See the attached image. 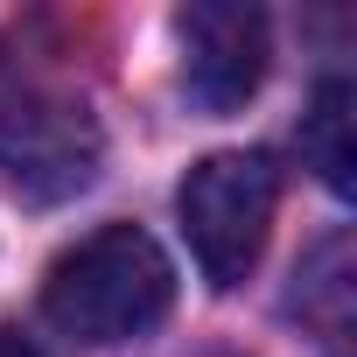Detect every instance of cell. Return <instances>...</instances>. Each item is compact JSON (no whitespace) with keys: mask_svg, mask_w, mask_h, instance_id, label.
Returning a JSON list of instances; mask_svg holds the SVG:
<instances>
[{"mask_svg":"<svg viewBox=\"0 0 357 357\" xmlns=\"http://www.w3.org/2000/svg\"><path fill=\"white\" fill-rule=\"evenodd\" d=\"M98 154L105 140H98L91 98L43 56L0 50V175L22 197L56 204L98 175Z\"/></svg>","mask_w":357,"mask_h":357,"instance_id":"obj_1","label":"cell"},{"mask_svg":"<svg viewBox=\"0 0 357 357\" xmlns=\"http://www.w3.org/2000/svg\"><path fill=\"white\" fill-rule=\"evenodd\" d=\"M168 301H175V266L140 225H105L77 238L43 280V315L77 343H126L154 329Z\"/></svg>","mask_w":357,"mask_h":357,"instance_id":"obj_2","label":"cell"},{"mask_svg":"<svg viewBox=\"0 0 357 357\" xmlns=\"http://www.w3.org/2000/svg\"><path fill=\"white\" fill-rule=\"evenodd\" d=\"M273 204H280V168L266 154H211L183 175L175 211H183V238L211 287H238L259 266Z\"/></svg>","mask_w":357,"mask_h":357,"instance_id":"obj_3","label":"cell"},{"mask_svg":"<svg viewBox=\"0 0 357 357\" xmlns=\"http://www.w3.org/2000/svg\"><path fill=\"white\" fill-rule=\"evenodd\" d=\"M175 36H183V84L211 119L238 112L259 91V77H266V15L259 8H245V0H190L175 15Z\"/></svg>","mask_w":357,"mask_h":357,"instance_id":"obj_4","label":"cell"},{"mask_svg":"<svg viewBox=\"0 0 357 357\" xmlns=\"http://www.w3.org/2000/svg\"><path fill=\"white\" fill-rule=\"evenodd\" d=\"M301 154H308V168L322 175V183H329L336 197H350V190H357V147H350V84H343V77H322V84H315V105H308V119H301Z\"/></svg>","mask_w":357,"mask_h":357,"instance_id":"obj_5","label":"cell"},{"mask_svg":"<svg viewBox=\"0 0 357 357\" xmlns=\"http://www.w3.org/2000/svg\"><path fill=\"white\" fill-rule=\"evenodd\" d=\"M0 357H43V350H36L22 329H0Z\"/></svg>","mask_w":357,"mask_h":357,"instance_id":"obj_6","label":"cell"}]
</instances>
